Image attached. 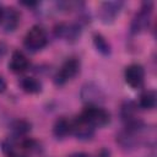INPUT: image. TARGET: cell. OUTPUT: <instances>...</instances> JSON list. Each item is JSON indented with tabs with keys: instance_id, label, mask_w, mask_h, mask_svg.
<instances>
[{
	"instance_id": "14",
	"label": "cell",
	"mask_w": 157,
	"mask_h": 157,
	"mask_svg": "<svg viewBox=\"0 0 157 157\" xmlns=\"http://www.w3.org/2000/svg\"><path fill=\"white\" fill-rule=\"evenodd\" d=\"M93 44H94L96 49H97L101 54L108 55V54L110 53V45H109V43L107 42V39H105L102 34H99V33L93 34Z\"/></svg>"
},
{
	"instance_id": "3",
	"label": "cell",
	"mask_w": 157,
	"mask_h": 157,
	"mask_svg": "<svg viewBox=\"0 0 157 157\" xmlns=\"http://www.w3.org/2000/svg\"><path fill=\"white\" fill-rule=\"evenodd\" d=\"M80 71V61L76 58H70L63 63L59 71L56 72L54 81L58 86L66 83L69 80L74 78Z\"/></svg>"
},
{
	"instance_id": "11",
	"label": "cell",
	"mask_w": 157,
	"mask_h": 157,
	"mask_svg": "<svg viewBox=\"0 0 157 157\" xmlns=\"http://www.w3.org/2000/svg\"><path fill=\"white\" fill-rule=\"evenodd\" d=\"M21 88L29 94H36L42 91V83L34 77H23L20 82Z\"/></svg>"
},
{
	"instance_id": "19",
	"label": "cell",
	"mask_w": 157,
	"mask_h": 157,
	"mask_svg": "<svg viewBox=\"0 0 157 157\" xmlns=\"http://www.w3.org/2000/svg\"><path fill=\"white\" fill-rule=\"evenodd\" d=\"M98 157H109V152L108 151H105V150H103L101 153H99V156Z\"/></svg>"
},
{
	"instance_id": "13",
	"label": "cell",
	"mask_w": 157,
	"mask_h": 157,
	"mask_svg": "<svg viewBox=\"0 0 157 157\" xmlns=\"http://www.w3.org/2000/svg\"><path fill=\"white\" fill-rule=\"evenodd\" d=\"M58 34L61 37H65L66 39H76L80 34V28L75 25H69V26H60L58 29Z\"/></svg>"
},
{
	"instance_id": "9",
	"label": "cell",
	"mask_w": 157,
	"mask_h": 157,
	"mask_svg": "<svg viewBox=\"0 0 157 157\" xmlns=\"http://www.w3.org/2000/svg\"><path fill=\"white\" fill-rule=\"evenodd\" d=\"M29 66V60L28 58L20 50H16L12 53L11 59L9 61V67L12 72L15 74H21L25 72Z\"/></svg>"
},
{
	"instance_id": "18",
	"label": "cell",
	"mask_w": 157,
	"mask_h": 157,
	"mask_svg": "<svg viewBox=\"0 0 157 157\" xmlns=\"http://www.w3.org/2000/svg\"><path fill=\"white\" fill-rule=\"evenodd\" d=\"M69 157H90V156L87 153H83V152H76V153L70 155Z\"/></svg>"
},
{
	"instance_id": "15",
	"label": "cell",
	"mask_w": 157,
	"mask_h": 157,
	"mask_svg": "<svg viewBox=\"0 0 157 157\" xmlns=\"http://www.w3.org/2000/svg\"><path fill=\"white\" fill-rule=\"evenodd\" d=\"M82 92H87V94H82V98L83 101L88 102V104H92V101H97L98 98H102L103 94L101 93V91L97 88V87H91V85H88L87 87H83Z\"/></svg>"
},
{
	"instance_id": "10",
	"label": "cell",
	"mask_w": 157,
	"mask_h": 157,
	"mask_svg": "<svg viewBox=\"0 0 157 157\" xmlns=\"http://www.w3.org/2000/svg\"><path fill=\"white\" fill-rule=\"evenodd\" d=\"M53 132L56 137H65L71 134V120L66 119L65 117L59 118L54 126H53Z\"/></svg>"
},
{
	"instance_id": "16",
	"label": "cell",
	"mask_w": 157,
	"mask_h": 157,
	"mask_svg": "<svg viewBox=\"0 0 157 157\" xmlns=\"http://www.w3.org/2000/svg\"><path fill=\"white\" fill-rule=\"evenodd\" d=\"M31 130V124L26 120H17L12 124V131L16 136H22Z\"/></svg>"
},
{
	"instance_id": "17",
	"label": "cell",
	"mask_w": 157,
	"mask_h": 157,
	"mask_svg": "<svg viewBox=\"0 0 157 157\" xmlns=\"http://www.w3.org/2000/svg\"><path fill=\"white\" fill-rule=\"evenodd\" d=\"M5 90H6V81H5V78L0 75V93H2Z\"/></svg>"
},
{
	"instance_id": "1",
	"label": "cell",
	"mask_w": 157,
	"mask_h": 157,
	"mask_svg": "<svg viewBox=\"0 0 157 157\" xmlns=\"http://www.w3.org/2000/svg\"><path fill=\"white\" fill-rule=\"evenodd\" d=\"M48 43V36L45 29L39 26V25H34L32 26L25 38H23V44L26 47V49L31 50V52H38L40 49H43Z\"/></svg>"
},
{
	"instance_id": "5",
	"label": "cell",
	"mask_w": 157,
	"mask_h": 157,
	"mask_svg": "<svg viewBox=\"0 0 157 157\" xmlns=\"http://www.w3.org/2000/svg\"><path fill=\"white\" fill-rule=\"evenodd\" d=\"M124 2L123 1H105L101 4L99 17L103 23H112L119 16Z\"/></svg>"
},
{
	"instance_id": "7",
	"label": "cell",
	"mask_w": 157,
	"mask_h": 157,
	"mask_svg": "<svg viewBox=\"0 0 157 157\" xmlns=\"http://www.w3.org/2000/svg\"><path fill=\"white\" fill-rule=\"evenodd\" d=\"M71 134L80 140H90L94 134V128L78 115L71 120Z\"/></svg>"
},
{
	"instance_id": "2",
	"label": "cell",
	"mask_w": 157,
	"mask_h": 157,
	"mask_svg": "<svg viewBox=\"0 0 157 157\" xmlns=\"http://www.w3.org/2000/svg\"><path fill=\"white\" fill-rule=\"evenodd\" d=\"M80 117H82L93 128L105 126L110 121V114L104 108H101V107H98L96 104H88L82 110Z\"/></svg>"
},
{
	"instance_id": "12",
	"label": "cell",
	"mask_w": 157,
	"mask_h": 157,
	"mask_svg": "<svg viewBox=\"0 0 157 157\" xmlns=\"http://www.w3.org/2000/svg\"><path fill=\"white\" fill-rule=\"evenodd\" d=\"M156 102H157L156 92L152 90H147V91L142 92L139 98V105L142 109H148V110L153 109L156 107Z\"/></svg>"
},
{
	"instance_id": "20",
	"label": "cell",
	"mask_w": 157,
	"mask_h": 157,
	"mask_svg": "<svg viewBox=\"0 0 157 157\" xmlns=\"http://www.w3.org/2000/svg\"><path fill=\"white\" fill-rule=\"evenodd\" d=\"M2 16H4V7L0 5V25H1V21H2Z\"/></svg>"
},
{
	"instance_id": "8",
	"label": "cell",
	"mask_w": 157,
	"mask_h": 157,
	"mask_svg": "<svg viewBox=\"0 0 157 157\" xmlns=\"http://www.w3.org/2000/svg\"><path fill=\"white\" fill-rule=\"evenodd\" d=\"M20 12L13 9V7H7L4 9V16H2V21H1V26L4 28L5 32L11 33L13 32L18 25H20Z\"/></svg>"
},
{
	"instance_id": "6",
	"label": "cell",
	"mask_w": 157,
	"mask_h": 157,
	"mask_svg": "<svg viewBox=\"0 0 157 157\" xmlns=\"http://www.w3.org/2000/svg\"><path fill=\"white\" fill-rule=\"evenodd\" d=\"M124 78L131 88H139L144 83L145 70L140 64H130L125 67Z\"/></svg>"
},
{
	"instance_id": "4",
	"label": "cell",
	"mask_w": 157,
	"mask_h": 157,
	"mask_svg": "<svg viewBox=\"0 0 157 157\" xmlns=\"http://www.w3.org/2000/svg\"><path fill=\"white\" fill-rule=\"evenodd\" d=\"M151 13H152V2H145L131 22V33L137 34L144 32L150 25Z\"/></svg>"
}]
</instances>
